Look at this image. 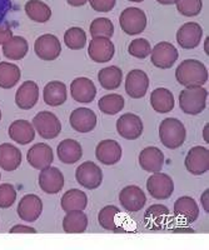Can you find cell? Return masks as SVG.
I'll list each match as a JSON object with an SVG mask.
<instances>
[{
  "label": "cell",
  "instance_id": "40",
  "mask_svg": "<svg viewBox=\"0 0 209 250\" xmlns=\"http://www.w3.org/2000/svg\"><path fill=\"white\" fill-rule=\"evenodd\" d=\"M90 35L93 38L103 37V38H110L114 35V25H113L112 20L108 18H97L90 24Z\"/></svg>",
  "mask_w": 209,
  "mask_h": 250
},
{
  "label": "cell",
  "instance_id": "27",
  "mask_svg": "<svg viewBox=\"0 0 209 250\" xmlns=\"http://www.w3.org/2000/svg\"><path fill=\"white\" fill-rule=\"evenodd\" d=\"M43 98L46 105L49 106H61L68 99V91L66 85L59 80L49 82L43 90Z\"/></svg>",
  "mask_w": 209,
  "mask_h": 250
},
{
  "label": "cell",
  "instance_id": "15",
  "mask_svg": "<svg viewBox=\"0 0 209 250\" xmlns=\"http://www.w3.org/2000/svg\"><path fill=\"white\" fill-rule=\"evenodd\" d=\"M18 215L26 223L37 222L43 211V202L35 194H26L18 204Z\"/></svg>",
  "mask_w": 209,
  "mask_h": 250
},
{
  "label": "cell",
  "instance_id": "6",
  "mask_svg": "<svg viewBox=\"0 0 209 250\" xmlns=\"http://www.w3.org/2000/svg\"><path fill=\"white\" fill-rule=\"evenodd\" d=\"M146 190L154 199L166 200L170 198L174 191V182L168 174L157 171L146 180Z\"/></svg>",
  "mask_w": 209,
  "mask_h": 250
},
{
  "label": "cell",
  "instance_id": "54",
  "mask_svg": "<svg viewBox=\"0 0 209 250\" xmlns=\"http://www.w3.org/2000/svg\"><path fill=\"white\" fill-rule=\"evenodd\" d=\"M0 120H1V110H0Z\"/></svg>",
  "mask_w": 209,
  "mask_h": 250
},
{
  "label": "cell",
  "instance_id": "7",
  "mask_svg": "<svg viewBox=\"0 0 209 250\" xmlns=\"http://www.w3.org/2000/svg\"><path fill=\"white\" fill-rule=\"evenodd\" d=\"M179 58L177 48L172 43L161 42L150 51L152 64L158 69H170Z\"/></svg>",
  "mask_w": 209,
  "mask_h": 250
},
{
  "label": "cell",
  "instance_id": "3",
  "mask_svg": "<svg viewBox=\"0 0 209 250\" xmlns=\"http://www.w3.org/2000/svg\"><path fill=\"white\" fill-rule=\"evenodd\" d=\"M208 90L203 86L184 88L179 94V106L188 115H198L206 109Z\"/></svg>",
  "mask_w": 209,
  "mask_h": 250
},
{
  "label": "cell",
  "instance_id": "8",
  "mask_svg": "<svg viewBox=\"0 0 209 250\" xmlns=\"http://www.w3.org/2000/svg\"><path fill=\"white\" fill-rule=\"evenodd\" d=\"M75 179L85 189L94 190L101 187L103 182V171L95 163L85 162L77 168Z\"/></svg>",
  "mask_w": 209,
  "mask_h": 250
},
{
  "label": "cell",
  "instance_id": "19",
  "mask_svg": "<svg viewBox=\"0 0 209 250\" xmlns=\"http://www.w3.org/2000/svg\"><path fill=\"white\" fill-rule=\"evenodd\" d=\"M69 122L78 133H90L97 126V115L89 108H78L72 111Z\"/></svg>",
  "mask_w": 209,
  "mask_h": 250
},
{
  "label": "cell",
  "instance_id": "18",
  "mask_svg": "<svg viewBox=\"0 0 209 250\" xmlns=\"http://www.w3.org/2000/svg\"><path fill=\"white\" fill-rule=\"evenodd\" d=\"M39 187L46 194H58L64 187V175L55 167H48L41 170L39 174Z\"/></svg>",
  "mask_w": 209,
  "mask_h": 250
},
{
  "label": "cell",
  "instance_id": "36",
  "mask_svg": "<svg viewBox=\"0 0 209 250\" xmlns=\"http://www.w3.org/2000/svg\"><path fill=\"white\" fill-rule=\"evenodd\" d=\"M21 69L14 62H0V88L12 89L21 80Z\"/></svg>",
  "mask_w": 209,
  "mask_h": 250
},
{
  "label": "cell",
  "instance_id": "31",
  "mask_svg": "<svg viewBox=\"0 0 209 250\" xmlns=\"http://www.w3.org/2000/svg\"><path fill=\"white\" fill-rule=\"evenodd\" d=\"M88 228V216L83 210L68 211L63 219V230L66 234H82Z\"/></svg>",
  "mask_w": 209,
  "mask_h": 250
},
{
  "label": "cell",
  "instance_id": "55",
  "mask_svg": "<svg viewBox=\"0 0 209 250\" xmlns=\"http://www.w3.org/2000/svg\"><path fill=\"white\" fill-rule=\"evenodd\" d=\"M0 178H1V175H0Z\"/></svg>",
  "mask_w": 209,
  "mask_h": 250
},
{
  "label": "cell",
  "instance_id": "45",
  "mask_svg": "<svg viewBox=\"0 0 209 250\" xmlns=\"http://www.w3.org/2000/svg\"><path fill=\"white\" fill-rule=\"evenodd\" d=\"M14 37L13 35L12 28L8 24H0V45H3L8 42L9 39H12Z\"/></svg>",
  "mask_w": 209,
  "mask_h": 250
},
{
  "label": "cell",
  "instance_id": "49",
  "mask_svg": "<svg viewBox=\"0 0 209 250\" xmlns=\"http://www.w3.org/2000/svg\"><path fill=\"white\" fill-rule=\"evenodd\" d=\"M174 233H194V231L190 228H177L174 229Z\"/></svg>",
  "mask_w": 209,
  "mask_h": 250
},
{
  "label": "cell",
  "instance_id": "5",
  "mask_svg": "<svg viewBox=\"0 0 209 250\" xmlns=\"http://www.w3.org/2000/svg\"><path fill=\"white\" fill-rule=\"evenodd\" d=\"M32 124L35 131L46 140L55 139L62 131L61 120L52 111H39L33 119Z\"/></svg>",
  "mask_w": 209,
  "mask_h": 250
},
{
  "label": "cell",
  "instance_id": "13",
  "mask_svg": "<svg viewBox=\"0 0 209 250\" xmlns=\"http://www.w3.org/2000/svg\"><path fill=\"white\" fill-rule=\"evenodd\" d=\"M149 88V78L146 71L141 69L130 70L126 74L125 91L133 99H142L146 97Z\"/></svg>",
  "mask_w": 209,
  "mask_h": 250
},
{
  "label": "cell",
  "instance_id": "26",
  "mask_svg": "<svg viewBox=\"0 0 209 250\" xmlns=\"http://www.w3.org/2000/svg\"><path fill=\"white\" fill-rule=\"evenodd\" d=\"M9 137L15 143L21 145H26L32 143L35 138V129L32 123L28 120H15L9 126Z\"/></svg>",
  "mask_w": 209,
  "mask_h": 250
},
{
  "label": "cell",
  "instance_id": "51",
  "mask_svg": "<svg viewBox=\"0 0 209 250\" xmlns=\"http://www.w3.org/2000/svg\"><path fill=\"white\" fill-rule=\"evenodd\" d=\"M157 1L162 5H173V4H175V0H157Z\"/></svg>",
  "mask_w": 209,
  "mask_h": 250
},
{
  "label": "cell",
  "instance_id": "14",
  "mask_svg": "<svg viewBox=\"0 0 209 250\" xmlns=\"http://www.w3.org/2000/svg\"><path fill=\"white\" fill-rule=\"evenodd\" d=\"M88 54L95 62H110L115 54V46L109 38H93L89 43Z\"/></svg>",
  "mask_w": 209,
  "mask_h": 250
},
{
  "label": "cell",
  "instance_id": "34",
  "mask_svg": "<svg viewBox=\"0 0 209 250\" xmlns=\"http://www.w3.org/2000/svg\"><path fill=\"white\" fill-rule=\"evenodd\" d=\"M98 80L101 83L102 88L106 90H115L121 86L123 80V71L118 66L112 65L101 69L98 73Z\"/></svg>",
  "mask_w": 209,
  "mask_h": 250
},
{
  "label": "cell",
  "instance_id": "17",
  "mask_svg": "<svg viewBox=\"0 0 209 250\" xmlns=\"http://www.w3.org/2000/svg\"><path fill=\"white\" fill-rule=\"evenodd\" d=\"M28 163L37 170L48 168L54 162V153L53 149L45 143H37L29 149L26 154Z\"/></svg>",
  "mask_w": 209,
  "mask_h": 250
},
{
  "label": "cell",
  "instance_id": "41",
  "mask_svg": "<svg viewBox=\"0 0 209 250\" xmlns=\"http://www.w3.org/2000/svg\"><path fill=\"white\" fill-rule=\"evenodd\" d=\"M175 5H177V10L182 15L187 18H193L201 14L203 1L202 0H175Z\"/></svg>",
  "mask_w": 209,
  "mask_h": 250
},
{
  "label": "cell",
  "instance_id": "12",
  "mask_svg": "<svg viewBox=\"0 0 209 250\" xmlns=\"http://www.w3.org/2000/svg\"><path fill=\"white\" fill-rule=\"evenodd\" d=\"M119 202L126 211L138 213L146 203V193L137 185H128L123 188L119 194Z\"/></svg>",
  "mask_w": 209,
  "mask_h": 250
},
{
  "label": "cell",
  "instance_id": "29",
  "mask_svg": "<svg viewBox=\"0 0 209 250\" xmlns=\"http://www.w3.org/2000/svg\"><path fill=\"white\" fill-rule=\"evenodd\" d=\"M21 151L10 143L0 144V168L5 171L17 170L21 164Z\"/></svg>",
  "mask_w": 209,
  "mask_h": 250
},
{
  "label": "cell",
  "instance_id": "37",
  "mask_svg": "<svg viewBox=\"0 0 209 250\" xmlns=\"http://www.w3.org/2000/svg\"><path fill=\"white\" fill-rule=\"evenodd\" d=\"M124 104H125L124 98L119 94H106L98 102L99 110L106 115H115L119 111H122L124 108Z\"/></svg>",
  "mask_w": 209,
  "mask_h": 250
},
{
  "label": "cell",
  "instance_id": "22",
  "mask_svg": "<svg viewBox=\"0 0 209 250\" xmlns=\"http://www.w3.org/2000/svg\"><path fill=\"white\" fill-rule=\"evenodd\" d=\"M97 160L104 165H115L122 159V146L117 140L105 139L99 142L95 149Z\"/></svg>",
  "mask_w": 209,
  "mask_h": 250
},
{
  "label": "cell",
  "instance_id": "4",
  "mask_svg": "<svg viewBox=\"0 0 209 250\" xmlns=\"http://www.w3.org/2000/svg\"><path fill=\"white\" fill-rule=\"evenodd\" d=\"M146 13L139 8L130 6L124 9L119 17V24L122 30L128 35H138L143 33L146 28Z\"/></svg>",
  "mask_w": 209,
  "mask_h": 250
},
{
  "label": "cell",
  "instance_id": "24",
  "mask_svg": "<svg viewBox=\"0 0 209 250\" xmlns=\"http://www.w3.org/2000/svg\"><path fill=\"white\" fill-rule=\"evenodd\" d=\"M174 214L182 222L192 224L199 216V207L190 196H181L174 203Z\"/></svg>",
  "mask_w": 209,
  "mask_h": 250
},
{
  "label": "cell",
  "instance_id": "32",
  "mask_svg": "<svg viewBox=\"0 0 209 250\" xmlns=\"http://www.w3.org/2000/svg\"><path fill=\"white\" fill-rule=\"evenodd\" d=\"M29 51L28 40L23 37H13L5 44H3V54L9 60H21L26 57Z\"/></svg>",
  "mask_w": 209,
  "mask_h": 250
},
{
  "label": "cell",
  "instance_id": "47",
  "mask_svg": "<svg viewBox=\"0 0 209 250\" xmlns=\"http://www.w3.org/2000/svg\"><path fill=\"white\" fill-rule=\"evenodd\" d=\"M209 189L207 188L206 190L203 191V194H202V198H201V202H202V205H203V209L204 211H206L207 214L209 213Z\"/></svg>",
  "mask_w": 209,
  "mask_h": 250
},
{
  "label": "cell",
  "instance_id": "16",
  "mask_svg": "<svg viewBox=\"0 0 209 250\" xmlns=\"http://www.w3.org/2000/svg\"><path fill=\"white\" fill-rule=\"evenodd\" d=\"M202 37H203L202 26L194 21H189V23L183 24L177 31V43L181 48L190 50L199 45Z\"/></svg>",
  "mask_w": 209,
  "mask_h": 250
},
{
  "label": "cell",
  "instance_id": "44",
  "mask_svg": "<svg viewBox=\"0 0 209 250\" xmlns=\"http://www.w3.org/2000/svg\"><path fill=\"white\" fill-rule=\"evenodd\" d=\"M93 10L99 13H109L114 9L117 0H88Z\"/></svg>",
  "mask_w": 209,
  "mask_h": 250
},
{
  "label": "cell",
  "instance_id": "46",
  "mask_svg": "<svg viewBox=\"0 0 209 250\" xmlns=\"http://www.w3.org/2000/svg\"><path fill=\"white\" fill-rule=\"evenodd\" d=\"M10 234H15V233H23V234H35L37 230H35L34 228L32 227H26V225H21V224H18L14 225V227L9 230Z\"/></svg>",
  "mask_w": 209,
  "mask_h": 250
},
{
  "label": "cell",
  "instance_id": "33",
  "mask_svg": "<svg viewBox=\"0 0 209 250\" xmlns=\"http://www.w3.org/2000/svg\"><path fill=\"white\" fill-rule=\"evenodd\" d=\"M61 205L65 213L72 210H84L88 205V196L83 190L70 189L62 196Z\"/></svg>",
  "mask_w": 209,
  "mask_h": 250
},
{
  "label": "cell",
  "instance_id": "2",
  "mask_svg": "<svg viewBox=\"0 0 209 250\" xmlns=\"http://www.w3.org/2000/svg\"><path fill=\"white\" fill-rule=\"evenodd\" d=\"M187 130L183 123L177 118H167L159 125V139L168 149H177L184 144Z\"/></svg>",
  "mask_w": 209,
  "mask_h": 250
},
{
  "label": "cell",
  "instance_id": "48",
  "mask_svg": "<svg viewBox=\"0 0 209 250\" xmlns=\"http://www.w3.org/2000/svg\"><path fill=\"white\" fill-rule=\"evenodd\" d=\"M66 3L72 6H83L88 3V0H66Z\"/></svg>",
  "mask_w": 209,
  "mask_h": 250
},
{
  "label": "cell",
  "instance_id": "9",
  "mask_svg": "<svg viewBox=\"0 0 209 250\" xmlns=\"http://www.w3.org/2000/svg\"><path fill=\"white\" fill-rule=\"evenodd\" d=\"M187 170L193 175H203L209 170V150L206 146H193L184 160Z\"/></svg>",
  "mask_w": 209,
  "mask_h": 250
},
{
  "label": "cell",
  "instance_id": "35",
  "mask_svg": "<svg viewBox=\"0 0 209 250\" xmlns=\"http://www.w3.org/2000/svg\"><path fill=\"white\" fill-rule=\"evenodd\" d=\"M25 13L35 23H46L52 18V9L42 0H29L25 4Z\"/></svg>",
  "mask_w": 209,
  "mask_h": 250
},
{
  "label": "cell",
  "instance_id": "42",
  "mask_svg": "<svg viewBox=\"0 0 209 250\" xmlns=\"http://www.w3.org/2000/svg\"><path fill=\"white\" fill-rule=\"evenodd\" d=\"M150 51H152L150 43L146 39H144V38L132 40L128 46L129 54L137 58V59H146L148 55H150Z\"/></svg>",
  "mask_w": 209,
  "mask_h": 250
},
{
  "label": "cell",
  "instance_id": "43",
  "mask_svg": "<svg viewBox=\"0 0 209 250\" xmlns=\"http://www.w3.org/2000/svg\"><path fill=\"white\" fill-rule=\"evenodd\" d=\"M17 200V190L14 185L1 184L0 185V209H8L13 207Z\"/></svg>",
  "mask_w": 209,
  "mask_h": 250
},
{
  "label": "cell",
  "instance_id": "30",
  "mask_svg": "<svg viewBox=\"0 0 209 250\" xmlns=\"http://www.w3.org/2000/svg\"><path fill=\"white\" fill-rule=\"evenodd\" d=\"M150 105L159 114L169 113L174 109V95L169 89L157 88L150 94Z\"/></svg>",
  "mask_w": 209,
  "mask_h": 250
},
{
  "label": "cell",
  "instance_id": "25",
  "mask_svg": "<svg viewBox=\"0 0 209 250\" xmlns=\"http://www.w3.org/2000/svg\"><path fill=\"white\" fill-rule=\"evenodd\" d=\"M169 219L168 207L163 204H154L149 207L144 213V224L152 230H162L167 227Z\"/></svg>",
  "mask_w": 209,
  "mask_h": 250
},
{
  "label": "cell",
  "instance_id": "23",
  "mask_svg": "<svg viewBox=\"0 0 209 250\" xmlns=\"http://www.w3.org/2000/svg\"><path fill=\"white\" fill-rule=\"evenodd\" d=\"M139 164L148 173L161 171L164 165V154L157 146H146L139 154Z\"/></svg>",
  "mask_w": 209,
  "mask_h": 250
},
{
  "label": "cell",
  "instance_id": "21",
  "mask_svg": "<svg viewBox=\"0 0 209 250\" xmlns=\"http://www.w3.org/2000/svg\"><path fill=\"white\" fill-rule=\"evenodd\" d=\"M38 100H39V86L33 80L24 82L15 94V104L23 110L34 108Z\"/></svg>",
  "mask_w": 209,
  "mask_h": 250
},
{
  "label": "cell",
  "instance_id": "28",
  "mask_svg": "<svg viewBox=\"0 0 209 250\" xmlns=\"http://www.w3.org/2000/svg\"><path fill=\"white\" fill-rule=\"evenodd\" d=\"M58 158L64 164H75L83 156V149L79 142L74 139H65L59 143L57 148Z\"/></svg>",
  "mask_w": 209,
  "mask_h": 250
},
{
  "label": "cell",
  "instance_id": "20",
  "mask_svg": "<svg viewBox=\"0 0 209 250\" xmlns=\"http://www.w3.org/2000/svg\"><path fill=\"white\" fill-rule=\"evenodd\" d=\"M70 94L75 102L88 104V103H92L97 97V88L89 78H75L70 84Z\"/></svg>",
  "mask_w": 209,
  "mask_h": 250
},
{
  "label": "cell",
  "instance_id": "11",
  "mask_svg": "<svg viewBox=\"0 0 209 250\" xmlns=\"http://www.w3.org/2000/svg\"><path fill=\"white\" fill-rule=\"evenodd\" d=\"M143 122L137 114H123L117 122V131L122 138L126 140H135L143 133Z\"/></svg>",
  "mask_w": 209,
  "mask_h": 250
},
{
  "label": "cell",
  "instance_id": "52",
  "mask_svg": "<svg viewBox=\"0 0 209 250\" xmlns=\"http://www.w3.org/2000/svg\"><path fill=\"white\" fill-rule=\"evenodd\" d=\"M208 42H209V38L207 37L206 42H204V51H206V54L209 55V50H208Z\"/></svg>",
  "mask_w": 209,
  "mask_h": 250
},
{
  "label": "cell",
  "instance_id": "50",
  "mask_svg": "<svg viewBox=\"0 0 209 250\" xmlns=\"http://www.w3.org/2000/svg\"><path fill=\"white\" fill-rule=\"evenodd\" d=\"M208 130H209V124H208V123H207L206 126H204V129H203V139H204V142L207 143V144H208V143H209Z\"/></svg>",
  "mask_w": 209,
  "mask_h": 250
},
{
  "label": "cell",
  "instance_id": "39",
  "mask_svg": "<svg viewBox=\"0 0 209 250\" xmlns=\"http://www.w3.org/2000/svg\"><path fill=\"white\" fill-rule=\"evenodd\" d=\"M64 43L72 50H81L86 45L85 31L79 26L69 28L64 34Z\"/></svg>",
  "mask_w": 209,
  "mask_h": 250
},
{
  "label": "cell",
  "instance_id": "38",
  "mask_svg": "<svg viewBox=\"0 0 209 250\" xmlns=\"http://www.w3.org/2000/svg\"><path fill=\"white\" fill-rule=\"evenodd\" d=\"M121 210L115 205H106L98 214V223L105 230L117 231V216Z\"/></svg>",
  "mask_w": 209,
  "mask_h": 250
},
{
  "label": "cell",
  "instance_id": "1",
  "mask_svg": "<svg viewBox=\"0 0 209 250\" xmlns=\"http://www.w3.org/2000/svg\"><path fill=\"white\" fill-rule=\"evenodd\" d=\"M175 79L184 88L203 86L209 79V73L203 62L195 59H187L178 65Z\"/></svg>",
  "mask_w": 209,
  "mask_h": 250
},
{
  "label": "cell",
  "instance_id": "10",
  "mask_svg": "<svg viewBox=\"0 0 209 250\" xmlns=\"http://www.w3.org/2000/svg\"><path fill=\"white\" fill-rule=\"evenodd\" d=\"M34 51L39 59L53 62L61 55L62 44L55 35L43 34L35 40Z\"/></svg>",
  "mask_w": 209,
  "mask_h": 250
},
{
  "label": "cell",
  "instance_id": "53",
  "mask_svg": "<svg viewBox=\"0 0 209 250\" xmlns=\"http://www.w3.org/2000/svg\"><path fill=\"white\" fill-rule=\"evenodd\" d=\"M128 1H133V3H142L144 0H128Z\"/></svg>",
  "mask_w": 209,
  "mask_h": 250
}]
</instances>
